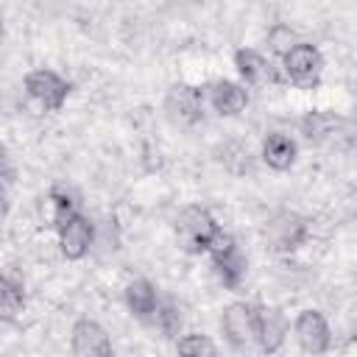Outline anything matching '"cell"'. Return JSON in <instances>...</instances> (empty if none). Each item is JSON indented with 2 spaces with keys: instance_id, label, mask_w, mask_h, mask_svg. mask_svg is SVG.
Returning <instances> with one entry per match:
<instances>
[{
  "instance_id": "cell-20",
  "label": "cell",
  "mask_w": 357,
  "mask_h": 357,
  "mask_svg": "<svg viewBox=\"0 0 357 357\" xmlns=\"http://www.w3.org/2000/svg\"><path fill=\"white\" fill-rule=\"evenodd\" d=\"M120 251V229L114 218H103L95 220V240H92V251L95 257H109Z\"/></svg>"
},
{
  "instance_id": "cell-3",
  "label": "cell",
  "mask_w": 357,
  "mask_h": 357,
  "mask_svg": "<svg viewBox=\"0 0 357 357\" xmlns=\"http://www.w3.org/2000/svg\"><path fill=\"white\" fill-rule=\"evenodd\" d=\"M220 229V223L215 220V215L201 206V204H190L178 212L176 223H173V234L176 243L184 254H204L209 240L215 237V231Z\"/></svg>"
},
{
  "instance_id": "cell-4",
  "label": "cell",
  "mask_w": 357,
  "mask_h": 357,
  "mask_svg": "<svg viewBox=\"0 0 357 357\" xmlns=\"http://www.w3.org/2000/svg\"><path fill=\"white\" fill-rule=\"evenodd\" d=\"M282 78L287 84H293L296 89H315L321 84L324 75V53L318 50V45L298 39L282 59Z\"/></svg>"
},
{
  "instance_id": "cell-19",
  "label": "cell",
  "mask_w": 357,
  "mask_h": 357,
  "mask_svg": "<svg viewBox=\"0 0 357 357\" xmlns=\"http://www.w3.org/2000/svg\"><path fill=\"white\" fill-rule=\"evenodd\" d=\"M151 324H153V326L159 329V335H162V337H167V340H176V337L184 332L181 310H178L173 301H162V298H159V304H156V310H153Z\"/></svg>"
},
{
  "instance_id": "cell-12",
  "label": "cell",
  "mask_w": 357,
  "mask_h": 357,
  "mask_svg": "<svg viewBox=\"0 0 357 357\" xmlns=\"http://www.w3.org/2000/svg\"><path fill=\"white\" fill-rule=\"evenodd\" d=\"M59 251L64 259L78 262L92 251V240H95V220L86 218L84 212H75L67 223H61L59 229Z\"/></svg>"
},
{
  "instance_id": "cell-14",
  "label": "cell",
  "mask_w": 357,
  "mask_h": 357,
  "mask_svg": "<svg viewBox=\"0 0 357 357\" xmlns=\"http://www.w3.org/2000/svg\"><path fill=\"white\" fill-rule=\"evenodd\" d=\"M70 351L78 357H106L114 351L109 332L95 318H78L70 329Z\"/></svg>"
},
{
  "instance_id": "cell-25",
  "label": "cell",
  "mask_w": 357,
  "mask_h": 357,
  "mask_svg": "<svg viewBox=\"0 0 357 357\" xmlns=\"http://www.w3.org/2000/svg\"><path fill=\"white\" fill-rule=\"evenodd\" d=\"M0 39H3V17H0Z\"/></svg>"
},
{
  "instance_id": "cell-21",
  "label": "cell",
  "mask_w": 357,
  "mask_h": 357,
  "mask_svg": "<svg viewBox=\"0 0 357 357\" xmlns=\"http://www.w3.org/2000/svg\"><path fill=\"white\" fill-rule=\"evenodd\" d=\"M265 42H268V50H271L276 59H282V56L298 42V33H296L287 22H273V25L268 28V33H265Z\"/></svg>"
},
{
  "instance_id": "cell-5",
  "label": "cell",
  "mask_w": 357,
  "mask_h": 357,
  "mask_svg": "<svg viewBox=\"0 0 357 357\" xmlns=\"http://www.w3.org/2000/svg\"><path fill=\"white\" fill-rule=\"evenodd\" d=\"M22 89H25V95L39 109H45V112H61L64 103H67V98H70V92H73V84L61 73H56L50 67H36V70H31L22 78Z\"/></svg>"
},
{
  "instance_id": "cell-16",
  "label": "cell",
  "mask_w": 357,
  "mask_h": 357,
  "mask_svg": "<svg viewBox=\"0 0 357 357\" xmlns=\"http://www.w3.org/2000/svg\"><path fill=\"white\" fill-rule=\"evenodd\" d=\"M123 301H126V310H128L139 324H151L153 310H156V304H159V290H156V284H153L151 279L137 276V279L126 282V287H123Z\"/></svg>"
},
{
  "instance_id": "cell-1",
  "label": "cell",
  "mask_w": 357,
  "mask_h": 357,
  "mask_svg": "<svg viewBox=\"0 0 357 357\" xmlns=\"http://www.w3.org/2000/svg\"><path fill=\"white\" fill-rule=\"evenodd\" d=\"M212 262V273L218 279V284L223 290H240L245 276H248V257L245 251L237 245L234 234L226 231L223 226L215 231V237L209 240L206 251H204Z\"/></svg>"
},
{
  "instance_id": "cell-9",
  "label": "cell",
  "mask_w": 357,
  "mask_h": 357,
  "mask_svg": "<svg viewBox=\"0 0 357 357\" xmlns=\"http://www.w3.org/2000/svg\"><path fill=\"white\" fill-rule=\"evenodd\" d=\"M204 98H206V106L218 117H237L248 109V100H251L245 84L231 81V78H215L204 84Z\"/></svg>"
},
{
  "instance_id": "cell-10",
  "label": "cell",
  "mask_w": 357,
  "mask_h": 357,
  "mask_svg": "<svg viewBox=\"0 0 357 357\" xmlns=\"http://www.w3.org/2000/svg\"><path fill=\"white\" fill-rule=\"evenodd\" d=\"M254 315H257L254 343L259 346V351L276 354L290 335V321H287L284 310L271 307V304H254Z\"/></svg>"
},
{
  "instance_id": "cell-13",
  "label": "cell",
  "mask_w": 357,
  "mask_h": 357,
  "mask_svg": "<svg viewBox=\"0 0 357 357\" xmlns=\"http://www.w3.org/2000/svg\"><path fill=\"white\" fill-rule=\"evenodd\" d=\"M234 67H237V75L243 78L245 86H268V84L284 81L282 70L273 67V61L254 47H237L234 50Z\"/></svg>"
},
{
  "instance_id": "cell-23",
  "label": "cell",
  "mask_w": 357,
  "mask_h": 357,
  "mask_svg": "<svg viewBox=\"0 0 357 357\" xmlns=\"http://www.w3.org/2000/svg\"><path fill=\"white\" fill-rule=\"evenodd\" d=\"M0 178H3V181H8V184L14 181V167L8 165V153H6V148H3V145H0Z\"/></svg>"
},
{
  "instance_id": "cell-6",
  "label": "cell",
  "mask_w": 357,
  "mask_h": 357,
  "mask_svg": "<svg viewBox=\"0 0 357 357\" xmlns=\"http://www.w3.org/2000/svg\"><path fill=\"white\" fill-rule=\"evenodd\" d=\"M204 112H206V98H204V86L198 84H170L167 95H165V114L170 123L176 126H198L204 123Z\"/></svg>"
},
{
  "instance_id": "cell-24",
  "label": "cell",
  "mask_w": 357,
  "mask_h": 357,
  "mask_svg": "<svg viewBox=\"0 0 357 357\" xmlns=\"http://www.w3.org/2000/svg\"><path fill=\"white\" fill-rule=\"evenodd\" d=\"M8 206H11V201H8V181L0 178V220H6Z\"/></svg>"
},
{
  "instance_id": "cell-7",
  "label": "cell",
  "mask_w": 357,
  "mask_h": 357,
  "mask_svg": "<svg viewBox=\"0 0 357 357\" xmlns=\"http://www.w3.org/2000/svg\"><path fill=\"white\" fill-rule=\"evenodd\" d=\"M290 329H293V337H296L298 349L307 351V354H324V351L332 349V326H329V321L321 310H312V307L301 310L293 318Z\"/></svg>"
},
{
  "instance_id": "cell-11",
  "label": "cell",
  "mask_w": 357,
  "mask_h": 357,
  "mask_svg": "<svg viewBox=\"0 0 357 357\" xmlns=\"http://www.w3.org/2000/svg\"><path fill=\"white\" fill-rule=\"evenodd\" d=\"M298 131L310 145H329L349 131V120L332 109H310L301 114Z\"/></svg>"
},
{
  "instance_id": "cell-18",
  "label": "cell",
  "mask_w": 357,
  "mask_h": 357,
  "mask_svg": "<svg viewBox=\"0 0 357 357\" xmlns=\"http://www.w3.org/2000/svg\"><path fill=\"white\" fill-rule=\"evenodd\" d=\"M25 310V287L20 279L0 271V321H17Z\"/></svg>"
},
{
  "instance_id": "cell-15",
  "label": "cell",
  "mask_w": 357,
  "mask_h": 357,
  "mask_svg": "<svg viewBox=\"0 0 357 357\" xmlns=\"http://www.w3.org/2000/svg\"><path fill=\"white\" fill-rule=\"evenodd\" d=\"M259 159L271 170L284 173L298 159V142L290 134H284V131H271V134H265V139L259 145Z\"/></svg>"
},
{
  "instance_id": "cell-8",
  "label": "cell",
  "mask_w": 357,
  "mask_h": 357,
  "mask_svg": "<svg viewBox=\"0 0 357 357\" xmlns=\"http://www.w3.org/2000/svg\"><path fill=\"white\" fill-rule=\"evenodd\" d=\"M220 332L226 337V343L237 351L248 349L254 343V332H257V315H254V304L251 301H231L223 307L220 312Z\"/></svg>"
},
{
  "instance_id": "cell-2",
  "label": "cell",
  "mask_w": 357,
  "mask_h": 357,
  "mask_svg": "<svg viewBox=\"0 0 357 357\" xmlns=\"http://www.w3.org/2000/svg\"><path fill=\"white\" fill-rule=\"evenodd\" d=\"M307 237L310 218L296 209H276L262 226V240L273 254H293L307 243Z\"/></svg>"
},
{
  "instance_id": "cell-17",
  "label": "cell",
  "mask_w": 357,
  "mask_h": 357,
  "mask_svg": "<svg viewBox=\"0 0 357 357\" xmlns=\"http://www.w3.org/2000/svg\"><path fill=\"white\" fill-rule=\"evenodd\" d=\"M78 209V201L70 190L64 187H53L45 198H42V220L50 226V229H59L61 223H67Z\"/></svg>"
},
{
  "instance_id": "cell-22",
  "label": "cell",
  "mask_w": 357,
  "mask_h": 357,
  "mask_svg": "<svg viewBox=\"0 0 357 357\" xmlns=\"http://www.w3.org/2000/svg\"><path fill=\"white\" fill-rule=\"evenodd\" d=\"M176 351L178 354H192V357H204V354H218V346L209 335L201 332H190V335H178L176 337Z\"/></svg>"
}]
</instances>
